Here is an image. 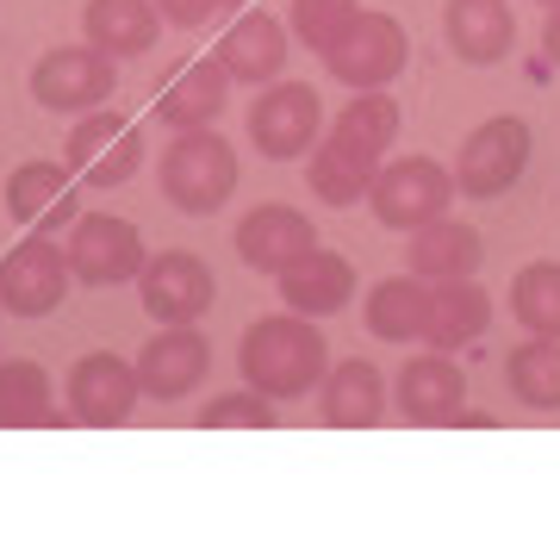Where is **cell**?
<instances>
[{
  "instance_id": "1",
  "label": "cell",
  "mask_w": 560,
  "mask_h": 542,
  "mask_svg": "<svg viewBox=\"0 0 560 542\" xmlns=\"http://www.w3.org/2000/svg\"><path fill=\"white\" fill-rule=\"evenodd\" d=\"M237 368L243 381L268 393V400H300L330 374V343H324L318 319L305 312H275V319H256L237 343Z\"/></svg>"
},
{
  "instance_id": "2",
  "label": "cell",
  "mask_w": 560,
  "mask_h": 542,
  "mask_svg": "<svg viewBox=\"0 0 560 542\" xmlns=\"http://www.w3.org/2000/svg\"><path fill=\"white\" fill-rule=\"evenodd\" d=\"M156 175H162L168 206H180L187 219H212V212L231 206L243 169H237L231 138H219L212 125H194V131H175V143H168L162 162H156Z\"/></svg>"
},
{
  "instance_id": "3",
  "label": "cell",
  "mask_w": 560,
  "mask_h": 542,
  "mask_svg": "<svg viewBox=\"0 0 560 542\" xmlns=\"http://www.w3.org/2000/svg\"><path fill=\"white\" fill-rule=\"evenodd\" d=\"M529 150H536V138H529V125L511 119V113L474 125L455 150V187L467 200H499V194H511L523 181Z\"/></svg>"
},
{
  "instance_id": "4",
  "label": "cell",
  "mask_w": 560,
  "mask_h": 542,
  "mask_svg": "<svg viewBox=\"0 0 560 542\" xmlns=\"http://www.w3.org/2000/svg\"><path fill=\"white\" fill-rule=\"evenodd\" d=\"M455 194H460L455 169H442L436 157H399L374 175L368 206H374V219H381L386 231H418V224L442 219V212L455 206Z\"/></svg>"
},
{
  "instance_id": "5",
  "label": "cell",
  "mask_w": 560,
  "mask_h": 542,
  "mask_svg": "<svg viewBox=\"0 0 560 542\" xmlns=\"http://www.w3.org/2000/svg\"><path fill=\"white\" fill-rule=\"evenodd\" d=\"M32 101L44 113H94V106L113 101L119 88V57H106L94 44H69V50H44L32 62Z\"/></svg>"
},
{
  "instance_id": "6",
  "label": "cell",
  "mask_w": 560,
  "mask_h": 542,
  "mask_svg": "<svg viewBox=\"0 0 560 542\" xmlns=\"http://www.w3.org/2000/svg\"><path fill=\"white\" fill-rule=\"evenodd\" d=\"M324 138V106L318 88L305 81H268L249 106V143H256L268 162H300L312 157Z\"/></svg>"
},
{
  "instance_id": "7",
  "label": "cell",
  "mask_w": 560,
  "mask_h": 542,
  "mask_svg": "<svg viewBox=\"0 0 560 542\" xmlns=\"http://www.w3.org/2000/svg\"><path fill=\"white\" fill-rule=\"evenodd\" d=\"M405 57H411V38H405V25L393 13H368L361 7L349 32H342L330 50H324V69L342 81V88H386V81H399Z\"/></svg>"
},
{
  "instance_id": "8",
  "label": "cell",
  "mask_w": 560,
  "mask_h": 542,
  "mask_svg": "<svg viewBox=\"0 0 560 542\" xmlns=\"http://www.w3.org/2000/svg\"><path fill=\"white\" fill-rule=\"evenodd\" d=\"M75 281V268H69V250L50 243V231H32L20 250H7L0 262V305L7 312H20V319H50L62 305Z\"/></svg>"
},
{
  "instance_id": "9",
  "label": "cell",
  "mask_w": 560,
  "mask_h": 542,
  "mask_svg": "<svg viewBox=\"0 0 560 542\" xmlns=\"http://www.w3.org/2000/svg\"><path fill=\"white\" fill-rule=\"evenodd\" d=\"M69 268H75V281L88 287H125L143 275V231L131 219H113V212H88V219H75V231H69Z\"/></svg>"
},
{
  "instance_id": "10",
  "label": "cell",
  "mask_w": 560,
  "mask_h": 542,
  "mask_svg": "<svg viewBox=\"0 0 560 542\" xmlns=\"http://www.w3.org/2000/svg\"><path fill=\"white\" fill-rule=\"evenodd\" d=\"M138 293H143V312L156 324H200L212 312V300H219V281H212L206 256H194V250H162V256L143 262Z\"/></svg>"
},
{
  "instance_id": "11",
  "label": "cell",
  "mask_w": 560,
  "mask_h": 542,
  "mask_svg": "<svg viewBox=\"0 0 560 542\" xmlns=\"http://www.w3.org/2000/svg\"><path fill=\"white\" fill-rule=\"evenodd\" d=\"M143 400V381H138V361L113 356V349H88L69 374V412L94 430H113L138 412Z\"/></svg>"
},
{
  "instance_id": "12",
  "label": "cell",
  "mask_w": 560,
  "mask_h": 542,
  "mask_svg": "<svg viewBox=\"0 0 560 542\" xmlns=\"http://www.w3.org/2000/svg\"><path fill=\"white\" fill-rule=\"evenodd\" d=\"M69 162H75L81 181H94V187H125V181L138 175L143 162V131L119 113H81V125L69 131Z\"/></svg>"
},
{
  "instance_id": "13",
  "label": "cell",
  "mask_w": 560,
  "mask_h": 542,
  "mask_svg": "<svg viewBox=\"0 0 560 542\" xmlns=\"http://www.w3.org/2000/svg\"><path fill=\"white\" fill-rule=\"evenodd\" d=\"M206 374H212V343L200 324H162L138 356V381L150 400H187Z\"/></svg>"
},
{
  "instance_id": "14",
  "label": "cell",
  "mask_w": 560,
  "mask_h": 542,
  "mask_svg": "<svg viewBox=\"0 0 560 542\" xmlns=\"http://www.w3.org/2000/svg\"><path fill=\"white\" fill-rule=\"evenodd\" d=\"M280 305L287 312H305V319H330L342 305L355 300V262L342 256V250H324L312 243L293 268H280Z\"/></svg>"
},
{
  "instance_id": "15",
  "label": "cell",
  "mask_w": 560,
  "mask_h": 542,
  "mask_svg": "<svg viewBox=\"0 0 560 542\" xmlns=\"http://www.w3.org/2000/svg\"><path fill=\"white\" fill-rule=\"evenodd\" d=\"M312 243H318V224L305 219V212H293V206H280V200L243 212V224H237V256H243V268H256V275L293 268Z\"/></svg>"
},
{
  "instance_id": "16",
  "label": "cell",
  "mask_w": 560,
  "mask_h": 542,
  "mask_svg": "<svg viewBox=\"0 0 560 542\" xmlns=\"http://www.w3.org/2000/svg\"><path fill=\"white\" fill-rule=\"evenodd\" d=\"M393 400L411 424H455V412L467 405V374L448 349H423L399 368V387Z\"/></svg>"
},
{
  "instance_id": "17",
  "label": "cell",
  "mask_w": 560,
  "mask_h": 542,
  "mask_svg": "<svg viewBox=\"0 0 560 542\" xmlns=\"http://www.w3.org/2000/svg\"><path fill=\"white\" fill-rule=\"evenodd\" d=\"M442 38L460 62L492 69L517 44V13H511V0H448L442 7Z\"/></svg>"
},
{
  "instance_id": "18",
  "label": "cell",
  "mask_w": 560,
  "mask_h": 542,
  "mask_svg": "<svg viewBox=\"0 0 560 542\" xmlns=\"http://www.w3.org/2000/svg\"><path fill=\"white\" fill-rule=\"evenodd\" d=\"M405 262H411V275H423V281H467V275H480L486 268V238L474 231V224L460 219H430L411 231V250H405Z\"/></svg>"
},
{
  "instance_id": "19",
  "label": "cell",
  "mask_w": 560,
  "mask_h": 542,
  "mask_svg": "<svg viewBox=\"0 0 560 542\" xmlns=\"http://www.w3.org/2000/svg\"><path fill=\"white\" fill-rule=\"evenodd\" d=\"M318 412H324L330 430H374V424L386 418V374L374 368V361H361V356L330 361Z\"/></svg>"
},
{
  "instance_id": "20",
  "label": "cell",
  "mask_w": 560,
  "mask_h": 542,
  "mask_svg": "<svg viewBox=\"0 0 560 542\" xmlns=\"http://www.w3.org/2000/svg\"><path fill=\"white\" fill-rule=\"evenodd\" d=\"M7 212L20 224H32V231H57V224H75L81 194L57 162L38 157V162H20V169L7 175Z\"/></svg>"
},
{
  "instance_id": "21",
  "label": "cell",
  "mask_w": 560,
  "mask_h": 542,
  "mask_svg": "<svg viewBox=\"0 0 560 542\" xmlns=\"http://www.w3.org/2000/svg\"><path fill=\"white\" fill-rule=\"evenodd\" d=\"M212 57L231 69V81L268 88V81H280V69H287V25H280L275 13H237V25L219 38Z\"/></svg>"
},
{
  "instance_id": "22",
  "label": "cell",
  "mask_w": 560,
  "mask_h": 542,
  "mask_svg": "<svg viewBox=\"0 0 560 542\" xmlns=\"http://www.w3.org/2000/svg\"><path fill=\"white\" fill-rule=\"evenodd\" d=\"M162 7L156 0H88L81 7V38L106 50V57H143L150 44L162 38Z\"/></svg>"
},
{
  "instance_id": "23",
  "label": "cell",
  "mask_w": 560,
  "mask_h": 542,
  "mask_svg": "<svg viewBox=\"0 0 560 542\" xmlns=\"http://www.w3.org/2000/svg\"><path fill=\"white\" fill-rule=\"evenodd\" d=\"M231 101V69L219 57L187 62L180 76H168V88L156 94V119L175 125V131H194V125H212Z\"/></svg>"
},
{
  "instance_id": "24",
  "label": "cell",
  "mask_w": 560,
  "mask_h": 542,
  "mask_svg": "<svg viewBox=\"0 0 560 542\" xmlns=\"http://www.w3.org/2000/svg\"><path fill=\"white\" fill-rule=\"evenodd\" d=\"M374 175H381V162L361 157L355 143H342L337 131L318 138V150H312V162H305V181H312V194H318L324 206L368 200V194H374Z\"/></svg>"
},
{
  "instance_id": "25",
  "label": "cell",
  "mask_w": 560,
  "mask_h": 542,
  "mask_svg": "<svg viewBox=\"0 0 560 542\" xmlns=\"http://www.w3.org/2000/svg\"><path fill=\"white\" fill-rule=\"evenodd\" d=\"M430 293L436 287L423 275H399L368 293V331L381 343H423L430 337Z\"/></svg>"
},
{
  "instance_id": "26",
  "label": "cell",
  "mask_w": 560,
  "mask_h": 542,
  "mask_svg": "<svg viewBox=\"0 0 560 542\" xmlns=\"http://www.w3.org/2000/svg\"><path fill=\"white\" fill-rule=\"evenodd\" d=\"M486 324H492V300L480 293V281L467 275V281H436L430 293V349H467L474 337H486Z\"/></svg>"
},
{
  "instance_id": "27",
  "label": "cell",
  "mask_w": 560,
  "mask_h": 542,
  "mask_svg": "<svg viewBox=\"0 0 560 542\" xmlns=\"http://www.w3.org/2000/svg\"><path fill=\"white\" fill-rule=\"evenodd\" d=\"M504 381L529 412H560V337H529L504 356Z\"/></svg>"
},
{
  "instance_id": "28",
  "label": "cell",
  "mask_w": 560,
  "mask_h": 542,
  "mask_svg": "<svg viewBox=\"0 0 560 542\" xmlns=\"http://www.w3.org/2000/svg\"><path fill=\"white\" fill-rule=\"evenodd\" d=\"M399 125H405V113H399V101H393L386 88H361L355 101L337 113V125H330V131H337L342 143H355L361 157L381 162L386 150H393V138H399Z\"/></svg>"
},
{
  "instance_id": "29",
  "label": "cell",
  "mask_w": 560,
  "mask_h": 542,
  "mask_svg": "<svg viewBox=\"0 0 560 542\" xmlns=\"http://www.w3.org/2000/svg\"><path fill=\"white\" fill-rule=\"evenodd\" d=\"M511 312L529 337H560V262H529L511 281Z\"/></svg>"
},
{
  "instance_id": "30",
  "label": "cell",
  "mask_w": 560,
  "mask_h": 542,
  "mask_svg": "<svg viewBox=\"0 0 560 542\" xmlns=\"http://www.w3.org/2000/svg\"><path fill=\"white\" fill-rule=\"evenodd\" d=\"M50 418V374L38 361H0V430H32Z\"/></svg>"
},
{
  "instance_id": "31",
  "label": "cell",
  "mask_w": 560,
  "mask_h": 542,
  "mask_svg": "<svg viewBox=\"0 0 560 542\" xmlns=\"http://www.w3.org/2000/svg\"><path fill=\"white\" fill-rule=\"evenodd\" d=\"M361 7L355 0H293V38L305 44V50H330V44L349 32V20H355Z\"/></svg>"
},
{
  "instance_id": "32",
  "label": "cell",
  "mask_w": 560,
  "mask_h": 542,
  "mask_svg": "<svg viewBox=\"0 0 560 542\" xmlns=\"http://www.w3.org/2000/svg\"><path fill=\"white\" fill-rule=\"evenodd\" d=\"M200 424L206 430H275L280 424V412H275V400H268V393H256V387H249V393H224V400H212L200 412Z\"/></svg>"
},
{
  "instance_id": "33",
  "label": "cell",
  "mask_w": 560,
  "mask_h": 542,
  "mask_svg": "<svg viewBox=\"0 0 560 542\" xmlns=\"http://www.w3.org/2000/svg\"><path fill=\"white\" fill-rule=\"evenodd\" d=\"M156 7H162V20L180 25V32H194V25H206L219 13V0H156Z\"/></svg>"
},
{
  "instance_id": "34",
  "label": "cell",
  "mask_w": 560,
  "mask_h": 542,
  "mask_svg": "<svg viewBox=\"0 0 560 542\" xmlns=\"http://www.w3.org/2000/svg\"><path fill=\"white\" fill-rule=\"evenodd\" d=\"M541 50H548V62L560 69V7H555V20L541 25Z\"/></svg>"
},
{
  "instance_id": "35",
  "label": "cell",
  "mask_w": 560,
  "mask_h": 542,
  "mask_svg": "<svg viewBox=\"0 0 560 542\" xmlns=\"http://www.w3.org/2000/svg\"><path fill=\"white\" fill-rule=\"evenodd\" d=\"M219 7H231V13H243V7H249V0H219Z\"/></svg>"
},
{
  "instance_id": "36",
  "label": "cell",
  "mask_w": 560,
  "mask_h": 542,
  "mask_svg": "<svg viewBox=\"0 0 560 542\" xmlns=\"http://www.w3.org/2000/svg\"><path fill=\"white\" fill-rule=\"evenodd\" d=\"M536 7H548V13H555V7H560V0H536Z\"/></svg>"
},
{
  "instance_id": "37",
  "label": "cell",
  "mask_w": 560,
  "mask_h": 542,
  "mask_svg": "<svg viewBox=\"0 0 560 542\" xmlns=\"http://www.w3.org/2000/svg\"><path fill=\"white\" fill-rule=\"evenodd\" d=\"M0 312H7V305H0Z\"/></svg>"
}]
</instances>
